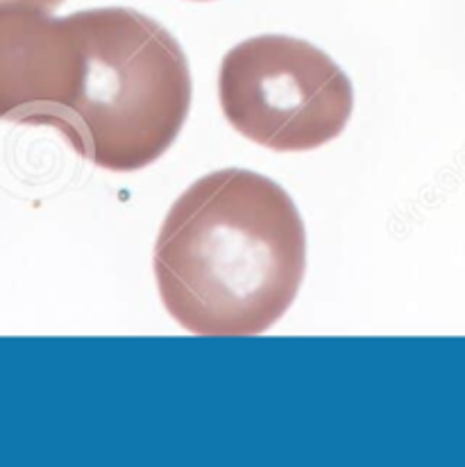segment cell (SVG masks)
<instances>
[{
  "instance_id": "1",
  "label": "cell",
  "mask_w": 465,
  "mask_h": 467,
  "mask_svg": "<svg viewBox=\"0 0 465 467\" xmlns=\"http://www.w3.org/2000/svg\"><path fill=\"white\" fill-rule=\"evenodd\" d=\"M306 232L291 195L248 168L200 177L173 202L155 245L161 302L195 336H257L300 293Z\"/></svg>"
},
{
  "instance_id": "2",
  "label": "cell",
  "mask_w": 465,
  "mask_h": 467,
  "mask_svg": "<svg viewBox=\"0 0 465 467\" xmlns=\"http://www.w3.org/2000/svg\"><path fill=\"white\" fill-rule=\"evenodd\" d=\"M82 78L59 132L98 168L132 172L164 155L191 109L184 50L161 23L132 7L76 12Z\"/></svg>"
},
{
  "instance_id": "3",
  "label": "cell",
  "mask_w": 465,
  "mask_h": 467,
  "mask_svg": "<svg viewBox=\"0 0 465 467\" xmlns=\"http://www.w3.org/2000/svg\"><path fill=\"white\" fill-rule=\"evenodd\" d=\"M218 100L227 123L245 139L275 152H305L341 137L355 88L309 41L262 35L222 57Z\"/></svg>"
},
{
  "instance_id": "4",
  "label": "cell",
  "mask_w": 465,
  "mask_h": 467,
  "mask_svg": "<svg viewBox=\"0 0 465 467\" xmlns=\"http://www.w3.org/2000/svg\"><path fill=\"white\" fill-rule=\"evenodd\" d=\"M82 35L76 14L36 9L0 12V120L59 132L82 78Z\"/></svg>"
},
{
  "instance_id": "5",
  "label": "cell",
  "mask_w": 465,
  "mask_h": 467,
  "mask_svg": "<svg viewBox=\"0 0 465 467\" xmlns=\"http://www.w3.org/2000/svg\"><path fill=\"white\" fill-rule=\"evenodd\" d=\"M64 0H0V12L3 9H36V12L53 14Z\"/></svg>"
},
{
  "instance_id": "6",
  "label": "cell",
  "mask_w": 465,
  "mask_h": 467,
  "mask_svg": "<svg viewBox=\"0 0 465 467\" xmlns=\"http://www.w3.org/2000/svg\"><path fill=\"white\" fill-rule=\"evenodd\" d=\"M198 3H209V0H198Z\"/></svg>"
}]
</instances>
